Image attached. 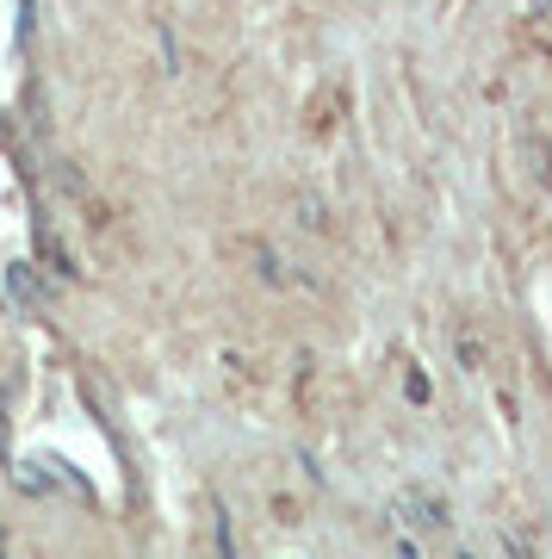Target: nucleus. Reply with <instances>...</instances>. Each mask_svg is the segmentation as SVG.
Here are the masks:
<instances>
[{
	"instance_id": "2",
	"label": "nucleus",
	"mask_w": 552,
	"mask_h": 559,
	"mask_svg": "<svg viewBox=\"0 0 552 559\" xmlns=\"http://www.w3.org/2000/svg\"><path fill=\"white\" fill-rule=\"evenodd\" d=\"M503 547H509V559H533V547L521 535H509V528H503Z\"/></svg>"
},
{
	"instance_id": "1",
	"label": "nucleus",
	"mask_w": 552,
	"mask_h": 559,
	"mask_svg": "<svg viewBox=\"0 0 552 559\" xmlns=\"http://www.w3.org/2000/svg\"><path fill=\"white\" fill-rule=\"evenodd\" d=\"M397 516L410 522V528H441V522H447V503L441 498H416L410 491V498H397Z\"/></svg>"
}]
</instances>
